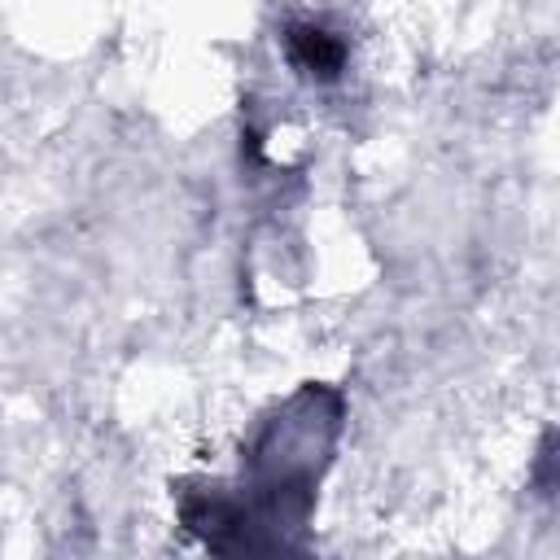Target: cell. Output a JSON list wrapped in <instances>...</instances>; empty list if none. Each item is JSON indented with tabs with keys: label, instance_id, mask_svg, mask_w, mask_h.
<instances>
[{
	"label": "cell",
	"instance_id": "6da1fadb",
	"mask_svg": "<svg viewBox=\"0 0 560 560\" xmlns=\"http://www.w3.org/2000/svg\"><path fill=\"white\" fill-rule=\"evenodd\" d=\"M346 398L319 381L302 385L258 433L254 446V503L289 534L298 538L311 503L319 468L328 464L337 433H341Z\"/></svg>",
	"mask_w": 560,
	"mask_h": 560
},
{
	"label": "cell",
	"instance_id": "7a4b0ae2",
	"mask_svg": "<svg viewBox=\"0 0 560 560\" xmlns=\"http://www.w3.org/2000/svg\"><path fill=\"white\" fill-rule=\"evenodd\" d=\"M188 534H197L210 560H289L293 542L254 499H236L223 490H192L179 503Z\"/></svg>",
	"mask_w": 560,
	"mask_h": 560
},
{
	"label": "cell",
	"instance_id": "3957f363",
	"mask_svg": "<svg viewBox=\"0 0 560 560\" xmlns=\"http://www.w3.org/2000/svg\"><path fill=\"white\" fill-rule=\"evenodd\" d=\"M284 57L302 79L332 83L346 70V39L319 22H293L284 31Z\"/></svg>",
	"mask_w": 560,
	"mask_h": 560
},
{
	"label": "cell",
	"instance_id": "277c9868",
	"mask_svg": "<svg viewBox=\"0 0 560 560\" xmlns=\"http://www.w3.org/2000/svg\"><path fill=\"white\" fill-rule=\"evenodd\" d=\"M534 490L551 503H560V429H551L534 459Z\"/></svg>",
	"mask_w": 560,
	"mask_h": 560
}]
</instances>
